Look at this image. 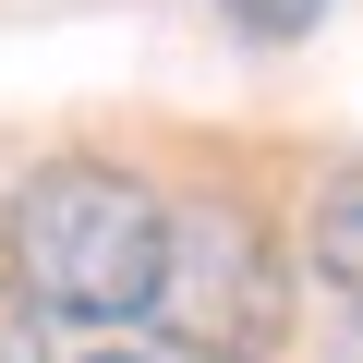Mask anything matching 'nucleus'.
<instances>
[{
	"label": "nucleus",
	"instance_id": "1",
	"mask_svg": "<svg viewBox=\"0 0 363 363\" xmlns=\"http://www.w3.org/2000/svg\"><path fill=\"white\" fill-rule=\"evenodd\" d=\"M0 255H13V291L37 315L73 327H133L157 303V255H169V206L109 157H49L13 182L0 206Z\"/></svg>",
	"mask_w": 363,
	"mask_h": 363
},
{
	"label": "nucleus",
	"instance_id": "2",
	"mask_svg": "<svg viewBox=\"0 0 363 363\" xmlns=\"http://www.w3.org/2000/svg\"><path fill=\"white\" fill-rule=\"evenodd\" d=\"M145 327L169 351H194V363H267L291 339V255H279V230L242 194H182Z\"/></svg>",
	"mask_w": 363,
	"mask_h": 363
},
{
	"label": "nucleus",
	"instance_id": "3",
	"mask_svg": "<svg viewBox=\"0 0 363 363\" xmlns=\"http://www.w3.org/2000/svg\"><path fill=\"white\" fill-rule=\"evenodd\" d=\"M315 267L363 303V169H339L327 194H315Z\"/></svg>",
	"mask_w": 363,
	"mask_h": 363
},
{
	"label": "nucleus",
	"instance_id": "4",
	"mask_svg": "<svg viewBox=\"0 0 363 363\" xmlns=\"http://www.w3.org/2000/svg\"><path fill=\"white\" fill-rule=\"evenodd\" d=\"M218 13H230L242 37H303V25L327 13V0H218Z\"/></svg>",
	"mask_w": 363,
	"mask_h": 363
},
{
	"label": "nucleus",
	"instance_id": "5",
	"mask_svg": "<svg viewBox=\"0 0 363 363\" xmlns=\"http://www.w3.org/2000/svg\"><path fill=\"white\" fill-rule=\"evenodd\" d=\"M0 363H49V351H37V303H25L13 279H0Z\"/></svg>",
	"mask_w": 363,
	"mask_h": 363
},
{
	"label": "nucleus",
	"instance_id": "6",
	"mask_svg": "<svg viewBox=\"0 0 363 363\" xmlns=\"http://www.w3.org/2000/svg\"><path fill=\"white\" fill-rule=\"evenodd\" d=\"M85 363H145V351H85Z\"/></svg>",
	"mask_w": 363,
	"mask_h": 363
},
{
	"label": "nucleus",
	"instance_id": "7",
	"mask_svg": "<svg viewBox=\"0 0 363 363\" xmlns=\"http://www.w3.org/2000/svg\"><path fill=\"white\" fill-rule=\"evenodd\" d=\"M339 363H363V327H351V351H339Z\"/></svg>",
	"mask_w": 363,
	"mask_h": 363
}]
</instances>
